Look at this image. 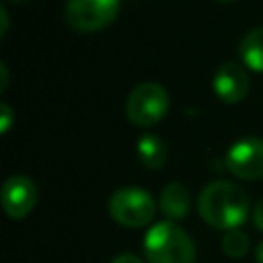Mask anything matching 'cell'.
Instances as JSON below:
<instances>
[{
	"instance_id": "6da1fadb",
	"label": "cell",
	"mask_w": 263,
	"mask_h": 263,
	"mask_svg": "<svg viewBox=\"0 0 263 263\" xmlns=\"http://www.w3.org/2000/svg\"><path fill=\"white\" fill-rule=\"evenodd\" d=\"M197 212L201 220L218 230H236L249 216L247 193L228 181H214L205 185L197 197Z\"/></svg>"
},
{
	"instance_id": "7a4b0ae2",
	"label": "cell",
	"mask_w": 263,
	"mask_h": 263,
	"mask_svg": "<svg viewBox=\"0 0 263 263\" xmlns=\"http://www.w3.org/2000/svg\"><path fill=\"white\" fill-rule=\"evenodd\" d=\"M144 257L148 263H193L195 245L175 222L162 220L148 228L144 236Z\"/></svg>"
},
{
	"instance_id": "3957f363",
	"label": "cell",
	"mask_w": 263,
	"mask_h": 263,
	"mask_svg": "<svg viewBox=\"0 0 263 263\" xmlns=\"http://www.w3.org/2000/svg\"><path fill=\"white\" fill-rule=\"evenodd\" d=\"M154 214V197L142 187H119L109 197V216L125 228L148 226Z\"/></svg>"
},
{
	"instance_id": "277c9868",
	"label": "cell",
	"mask_w": 263,
	"mask_h": 263,
	"mask_svg": "<svg viewBox=\"0 0 263 263\" xmlns=\"http://www.w3.org/2000/svg\"><path fill=\"white\" fill-rule=\"evenodd\" d=\"M168 109V92L158 82H140L125 101V115L136 125H154Z\"/></svg>"
},
{
	"instance_id": "5b68a950",
	"label": "cell",
	"mask_w": 263,
	"mask_h": 263,
	"mask_svg": "<svg viewBox=\"0 0 263 263\" xmlns=\"http://www.w3.org/2000/svg\"><path fill=\"white\" fill-rule=\"evenodd\" d=\"M119 10V0H66V23L82 33H92L107 27Z\"/></svg>"
},
{
	"instance_id": "8992f818",
	"label": "cell",
	"mask_w": 263,
	"mask_h": 263,
	"mask_svg": "<svg viewBox=\"0 0 263 263\" xmlns=\"http://www.w3.org/2000/svg\"><path fill=\"white\" fill-rule=\"evenodd\" d=\"M226 168L247 181L263 177V140L261 138H242L234 142L226 152Z\"/></svg>"
},
{
	"instance_id": "52a82bcc",
	"label": "cell",
	"mask_w": 263,
	"mask_h": 263,
	"mask_svg": "<svg viewBox=\"0 0 263 263\" xmlns=\"http://www.w3.org/2000/svg\"><path fill=\"white\" fill-rule=\"evenodd\" d=\"M0 201H2V210L6 212L8 218H12V220L25 218L35 208V201H37V187H35L33 179H29L27 175L8 177L2 185Z\"/></svg>"
},
{
	"instance_id": "ba28073f",
	"label": "cell",
	"mask_w": 263,
	"mask_h": 263,
	"mask_svg": "<svg viewBox=\"0 0 263 263\" xmlns=\"http://www.w3.org/2000/svg\"><path fill=\"white\" fill-rule=\"evenodd\" d=\"M214 92L224 103H238L249 92V74L236 62H224L214 72Z\"/></svg>"
},
{
	"instance_id": "9c48e42d",
	"label": "cell",
	"mask_w": 263,
	"mask_h": 263,
	"mask_svg": "<svg viewBox=\"0 0 263 263\" xmlns=\"http://www.w3.org/2000/svg\"><path fill=\"white\" fill-rule=\"evenodd\" d=\"M158 208L160 212L171 220H181L187 216L189 208H191V197H189V189L183 183H168L166 187H162L160 197H158Z\"/></svg>"
},
{
	"instance_id": "30bf717a",
	"label": "cell",
	"mask_w": 263,
	"mask_h": 263,
	"mask_svg": "<svg viewBox=\"0 0 263 263\" xmlns=\"http://www.w3.org/2000/svg\"><path fill=\"white\" fill-rule=\"evenodd\" d=\"M238 55L245 66L263 72V27L251 29L238 43Z\"/></svg>"
},
{
	"instance_id": "8fae6325",
	"label": "cell",
	"mask_w": 263,
	"mask_h": 263,
	"mask_svg": "<svg viewBox=\"0 0 263 263\" xmlns=\"http://www.w3.org/2000/svg\"><path fill=\"white\" fill-rule=\"evenodd\" d=\"M138 158L146 168L158 171L166 162V146L164 142L154 134H144L138 140Z\"/></svg>"
},
{
	"instance_id": "7c38bea8",
	"label": "cell",
	"mask_w": 263,
	"mask_h": 263,
	"mask_svg": "<svg viewBox=\"0 0 263 263\" xmlns=\"http://www.w3.org/2000/svg\"><path fill=\"white\" fill-rule=\"evenodd\" d=\"M222 251L224 255H228L230 259H240L247 255L249 251V236L242 230H228L222 236Z\"/></svg>"
},
{
	"instance_id": "4fadbf2b",
	"label": "cell",
	"mask_w": 263,
	"mask_h": 263,
	"mask_svg": "<svg viewBox=\"0 0 263 263\" xmlns=\"http://www.w3.org/2000/svg\"><path fill=\"white\" fill-rule=\"evenodd\" d=\"M12 121H14V111L10 109V105L2 103L0 105V134H6L12 125Z\"/></svg>"
},
{
	"instance_id": "5bb4252c",
	"label": "cell",
	"mask_w": 263,
	"mask_h": 263,
	"mask_svg": "<svg viewBox=\"0 0 263 263\" xmlns=\"http://www.w3.org/2000/svg\"><path fill=\"white\" fill-rule=\"evenodd\" d=\"M253 222H255V228L263 232V199H259V203L255 205V212H253Z\"/></svg>"
},
{
	"instance_id": "9a60e30c",
	"label": "cell",
	"mask_w": 263,
	"mask_h": 263,
	"mask_svg": "<svg viewBox=\"0 0 263 263\" xmlns=\"http://www.w3.org/2000/svg\"><path fill=\"white\" fill-rule=\"evenodd\" d=\"M111 263H144L140 257H136V255H132V253H121V255H117Z\"/></svg>"
},
{
	"instance_id": "2e32d148",
	"label": "cell",
	"mask_w": 263,
	"mask_h": 263,
	"mask_svg": "<svg viewBox=\"0 0 263 263\" xmlns=\"http://www.w3.org/2000/svg\"><path fill=\"white\" fill-rule=\"evenodd\" d=\"M0 18H2V29H0V35L4 37V35H6V29H8V12H6V6H4V4L0 6Z\"/></svg>"
},
{
	"instance_id": "e0dca14e",
	"label": "cell",
	"mask_w": 263,
	"mask_h": 263,
	"mask_svg": "<svg viewBox=\"0 0 263 263\" xmlns=\"http://www.w3.org/2000/svg\"><path fill=\"white\" fill-rule=\"evenodd\" d=\"M0 72H2V84H0V88L4 90V88H6V84H8V68H6V64H4V62L0 64Z\"/></svg>"
},
{
	"instance_id": "ac0fdd59",
	"label": "cell",
	"mask_w": 263,
	"mask_h": 263,
	"mask_svg": "<svg viewBox=\"0 0 263 263\" xmlns=\"http://www.w3.org/2000/svg\"><path fill=\"white\" fill-rule=\"evenodd\" d=\"M255 261L257 263H263V240L257 245V249H255Z\"/></svg>"
},
{
	"instance_id": "d6986e66",
	"label": "cell",
	"mask_w": 263,
	"mask_h": 263,
	"mask_svg": "<svg viewBox=\"0 0 263 263\" xmlns=\"http://www.w3.org/2000/svg\"><path fill=\"white\" fill-rule=\"evenodd\" d=\"M12 2H25V0H12Z\"/></svg>"
},
{
	"instance_id": "ffe728a7",
	"label": "cell",
	"mask_w": 263,
	"mask_h": 263,
	"mask_svg": "<svg viewBox=\"0 0 263 263\" xmlns=\"http://www.w3.org/2000/svg\"><path fill=\"white\" fill-rule=\"evenodd\" d=\"M220 2H232V0H220Z\"/></svg>"
}]
</instances>
